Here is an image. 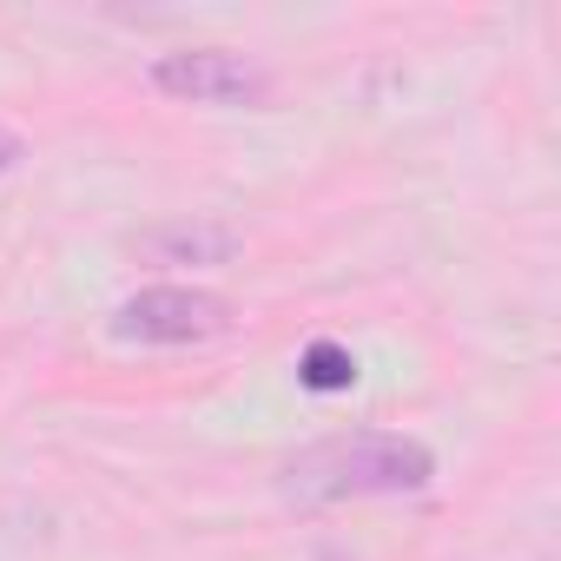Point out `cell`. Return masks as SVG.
Segmentation results:
<instances>
[{
    "instance_id": "6da1fadb",
    "label": "cell",
    "mask_w": 561,
    "mask_h": 561,
    "mask_svg": "<svg viewBox=\"0 0 561 561\" xmlns=\"http://www.w3.org/2000/svg\"><path fill=\"white\" fill-rule=\"evenodd\" d=\"M436 482V449L403 430H337L305 443L277 469V495L291 508H331L364 495H423Z\"/></svg>"
},
{
    "instance_id": "7a4b0ae2",
    "label": "cell",
    "mask_w": 561,
    "mask_h": 561,
    "mask_svg": "<svg viewBox=\"0 0 561 561\" xmlns=\"http://www.w3.org/2000/svg\"><path fill=\"white\" fill-rule=\"evenodd\" d=\"M231 331V305L205 285H146L113 311L119 344H205Z\"/></svg>"
},
{
    "instance_id": "3957f363",
    "label": "cell",
    "mask_w": 561,
    "mask_h": 561,
    "mask_svg": "<svg viewBox=\"0 0 561 561\" xmlns=\"http://www.w3.org/2000/svg\"><path fill=\"white\" fill-rule=\"evenodd\" d=\"M152 87L192 106H264L271 100V73L231 47H179L152 60Z\"/></svg>"
},
{
    "instance_id": "277c9868",
    "label": "cell",
    "mask_w": 561,
    "mask_h": 561,
    "mask_svg": "<svg viewBox=\"0 0 561 561\" xmlns=\"http://www.w3.org/2000/svg\"><path fill=\"white\" fill-rule=\"evenodd\" d=\"M298 383H305V390H318V397H337V390H351V383H357V357H351L344 344L318 337V344L298 357Z\"/></svg>"
},
{
    "instance_id": "5b68a950",
    "label": "cell",
    "mask_w": 561,
    "mask_h": 561,
    "mask_svg": "<svg viewBox=\"0 0 561 561\" xmlns=\"http://www.w3.org/2000/svg\"><path fill=\"white\" fill-rule=\"evenodd\" d=\"M152 251H159V257H172V264H179V257H211V264H218V257H231V251H238V238H231V231H218V225H172V231H159V238H152Z\"/></svg>"
},
{
    "instance_id": "8992f818",
    "label": "cell",
    "mask_w": 561,
    "mask_h": 561,
    "mask_svg": "<svg viewBox=\"0 0 561 561\" xmlns=\"http://www.w3.org/2000/svg\"><path fill=\"white\" fill-rule=\"evenodd\" d=\"M27 159V146H21V133H8V126H0V179H8L14 165Z\"/></svg>"
}]
</instances>
